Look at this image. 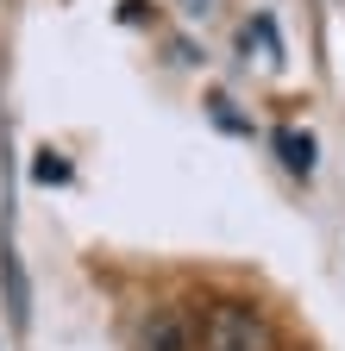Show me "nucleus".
Returning a JSON list of instances; mask_svg holds the SVG:
<instances>
[{"label":"nucleus","instance_id":"obj_1","mask_svg":"<svg viewBox=\"0 0 345 351\" xmlns=\"http://www.w3.org/2000/svg\"><path fill=\"white\" fill-rule=\"evenodd\" d=\"M195 351H276V326L257 301H213L201 314V332H195Z\"/></svg>","mask_w":345,"mask_h":351},{"label":"nucleus","instance_id":"obj_2","mask_svg":"<svg viewBox=\"0 0 345 351\" xmlns=\"http://www.w3.org/2000/svg\"><path fill=\"white\" fill-rule=\"evenodd\" d=\"M132 351H195V320L163 301V307H151V314L139 320V345Z\"/></svg>","mask_w":345,"mask_h":351},{"label":"nucleus","instance_id":"obj_3","mask_svg":"<svg viewBox=\"0 0 345 351\" xmlns=\"http://www.w3.org/2000/svg\"><path fill=\"white\" fill-rule=\"evenodd\" d=\"M276 157H283V169L289 176H301V182H308V176H314V138H308V132H276Z\"/></svg>","mask_w":345,"mask_h":351},{"label":"nucleus","instance_id":"obj_4","mask_svg":"<svg viewBox=\"0 0 345 351\" xmlns=\"http://www.w3.org/2000/svg\"><path fill=\"white\" fill-rule=\"evenodd\" d=\"M63 176H69V163H63L57 151H45V157H38V182H63Z\"/></svg>","mask_w":345,"mask_h":351},{"label":"nucleus","instance_id":"obj_5","mask_svg":"<svg viewBox=\"0 0 345 351\" xmlns=\"http://www.w3.org/2000/svg\"><path fill=\"white\" fill-rule=\"evenodd\" d=\"M207 7H213V0H182V13H189V19H207Z\"/></svg>","mask_w":345,"mask_h":351}]
</instances>
